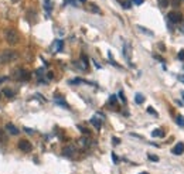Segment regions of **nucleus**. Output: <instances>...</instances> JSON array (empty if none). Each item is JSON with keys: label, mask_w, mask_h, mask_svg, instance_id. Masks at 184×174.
Returning a JSON list of instances; mask_svg holds the SVG:
<instances>
[{"label": "nucleus", "mask_w": 184, "mask_h": 174, "mask_svg": "<svg viewBox=\"0 0 184 174\" xmlns=\"http://www.w3.org/2000/svg\"><path fill=\"white\" fill-rule=\"evenodd\" d=\"M17 57H19L17 51H14V50H4V51L0 53V62L9 64V62H11V61L17 60Z\"/></svg>", "instance_id": "obj_1"}, {"label": "nucleus", "mask_w": 184, "mask_h": 174, "mask_svg": "<svg viewBox=\"0 0 184 174\" xmlns=\"http://www.w3.org/2000/svg\"><path fill=\"white\" fill-rule=\"evenodd\" d=\"M4 37H6L9 44H17V41H19V34L14 28H7L4 31Z\"/></svg>", "instance_id": "obj_2"}, {"label": "nucleus", "mask_w": 184, "mask_h": 174, "mask_svg": "<svg viewBox=\"0 0 184 174\" xmlns=\"http://www.w3.org/2000/svg\"><path fill=\"white\" fill-rule=\"evenodd\" d=\"M167 20L170 21L171 24H178L181 20H183V14L180 11H170L167 14Z\"/></svg>", "instance_id": "obj_3"}, {"label": "nucleus", "mask_w": 184, "mask_h": 174, "mask_svg": "<svg viewBox=\"0 0 184 174\" xmlns=\"http://www.w3.org/2000/svg\"><path fill=\"white\" fill-rule=\"evenodd\" d=\"M14 77H16L19 81H28L30 79V74H28L24 68H17V70L14 71Z\"/></svg>", "instance_id": "obj_4"}, {"label": "nucleus", "mask_w": 184, "mask_h": 174, "mask_svg": "<svg viewBox=\"0 0 184 174\" xmlns=\"http://www.w3.org/2000/svg\"><path fill=\"white\" fill-rule=\"evenodd\" d=\"M19 147H20V150L28 153V151H31V143L28 140H20L19 142Z\"/></svg>", "instance_id": "obj_5"}, {"label": "nucleus", "mask_w": 184, "mask_h": 174, "mask_svg": "<svg viewBox=\"0 0 184 174\" xmlns=\"http://www.w3.org/2000/svg\"><path fill=\"white\" fill-rule=\"evenodd\" d=\"M171 153H173V154H177V156L183 154V153H184V143H183V142H180V143L176 144V146L173 147V150H171Z\"/></svg>", "instance_id": "obj_6"}, {"label": "nucleus", "mask_w": 184, "mask_h": 174, "mask_svg": "<svg viewBox=\"0 0 184 174\" xmlns=\"http://www.w3.org/2000/svg\"><path fill=\"white\" fill-rule=\"evenodd\" d=\"M62 154L64 156H67V157H74V154H75V147H74V146H67V147L62 150Z\"/></svg>", "instance_id": "obj_7"}, {"label": "nucleus", "mask_w": 184, "mask_h": 174, "mask_svg": "<svg viewBox=\"0 0 184 174\" xmlns=\"http://www.w3.org/2000/svg\"><path fill=\"white\" fill-rule=\"evenodd\" d=\"M6 130L9 132L10 134H14V136H16V134H19V129H17L14 125H11V123H7L6 125Z\"/></svg>", "instance_id": "obj_8"}, {"label": "nucleus", "mask_w": 184, "mask_h": 174, "mask_svg": "<svg viewBox=\"0 0 184 174\" xmlns=\"http://www.w3.org/2000/svg\"><path fill=\"white\" fill-rule=\"evenodd\" d=\"M131 54H132V48L129 44H125L123 45V55L126 60H131Z\"/></svg>", "instance_id": "obj_9"}, {"label": "nucleus", "mask_w": 184, "mask_h": 174, "mask_svg": "<svg viewBox=\"0 0 184 174\" xmlns=\"http://www.w3.org/2000/svg\"><path fill=\"white\" fill-rule=\"evenodd\" d=\"M62 45L64 43L61 40H57V41H54V45H53V51L54 53H58V51L62 50Z\"/></svg>", "instance_id": "obj_10"}, {"label": "nucleus", "mask_w": 184, "mask_h": 174, "mask_svg": "<svg viewBox=\"0 0 184 174\" xmlns=\"http://www.w3.org/2000/svg\"><path fill=\"white\" fill-rule=\"evenodd\" d=\"M91 123L94 125L96 129H101V126H102V121H101L98 116H94V117H91Z\"/></svg>", "instance_id": "obj_11"}, {"label": "nucleus", "mask_w": 184, "mask_h": 174, "mask_svg": "<svg viewBox=\"0 0 184 174\" xmlns=\"http://www.w3.org/2000/svg\"><path fill=\"white\" fill-rule=\"evenodd\" d=\"M88 10H89L91 13H101V9L95 3H89V4H88Z\"/></svg>", "instance_id": "obj_12"}, {"label": "nucleus", "mask_w": 184, "mask_h": 174, "mask_svg": "<svg viewBox=\"0 0 184 174\" xmlns=\"http://www.w3.org/2000/svg\"><path fill=\"white\" fill-rule=\"evenodd\" d=\"M152 136L153 137H164V130L163 129H154L152 132Z\"/></svg>", "instance_id": "obj_13"}, {"label": "nucleus", "mask_w": 184, "mask_h": 174, "mask_svg": "<svg viewBox=\"0 0 184 174\" xmlns=\"http://www.w3.org/2000/svg\"><path fill=\"white\" fill-rule=\"evenodd\" d=\"M135 100H136V104H143V100H144V96L142 94H136L135 95Z\"/></svg>", "instance_id": "obj_14"}, {"label": "nucleus", "mask_w": 184, "mask_h": 174, "mask_svg": "<svg viewBox=\"0 0 184 174\" xmlns=\"http://www.w3.org/2000/svg\"><path fill=\"white\" fill-rule=\"evenodd\" d=\"M44 7H45V10L50 13L51 9H53V3H51V0H44Z\"/></svg>", "instance_id": "obj_15"}, {"label": "nucleus", "mask_w": 184, "mask_h": 174, "mask_svg": "<svg viewBox=\"0 0 184 174\" xmlns=\"http://www.w3.org/2000/svg\"><path fill=\"white\" fill-rule=\"evenodd\" d=\"M121 4H122L123 9H131L132 2H131V0H121Z\"/></svg>", "instance_id": "obj_16"}, {"label": "nucleus", "mask_w": 184, "mask_h": 174, "mask_svg": "<svg viewBox=\"0 0 184 174\" xmlns=\"http://www.w3.org/2000/svg\"><path fill=\"white\" fill-rule=\"evenodd\" d=\"M159 2V6L161 7V9H166V7L169 6V3H170V0H157Z\"/></svg>", "instance_id": "obj_17"}, {"label": "nucleus", "mask_w": 184, "mask_h": 174, "mask_svg": "<svg viewBox=\"0 0 184 174\" xmlns=\"http://www.w3.org/2000/svg\"><path fill=\"white\" fill-rule=\"evenodd\" d=\"M79 144H82V146H89L91 140L88 137H82V139H79Z\"/></svg>", "instance_id": "obj_18"}, {"label": "nucleus", "mask_w": 184, "mask_h": 174, "mask_svg": "<svg viewBox=\"0 0 184 174\" xmlns=\"http://www.w3.org/2000/svg\"><path fill=\"white\" fill-rule=\"evenodd\" d=\"M3 94H4V96H7V98H13V96H14L13 89H4Z\"/></svg>", "instance_id": "obj_19"}, {"label": "nucleus", "mask_w": 184, "mask_h": 174, "mask_svg": "<svg viewBox=\"0 0 184 174\" xmlns=\"http://www.w3.org/2000/svg\"><path fill=\"white\" fill-rule=\"evenodd\" d=\"M176 121H177L178 126L184 127V116H183V115H178V116H177V119H176Z\"/></svg>", "instance_id": "obj_20"}, {"label": "nucleus", "mask_w": 184, "mask_h": 174, "mask_svg": "<svg viewBox=\"0 0 184 174\" xmlns=\"http://www.w3.org/2000/svg\"><path fill=\"white\" fill-rule=\"evenodd\" d=\"M55 104H57V105H60V106L68 108V105L65 104V100H64V99H60V98H57V99H55Z\"/></svg>", "instance_id": "obj_21"}, {"label": "nucleus", "mask_w": 184, "mask_h": 174, "mask_svg": "<svg viewBox=\"0 0 184 174\" xmlns=\"http://www.w3.org/2000/svg\"><path fill=\"white\" fill-rule=\"evenodd\" d=\"M137 28H139V30H142V31H143V33H146L147 36H153V31H150V30H147V28H144V27L139 26V27H137Z\"/></svg>", "instance_id": "obj_22"}, {"label": "nucleus", "mask_w": 184, "mask_h": 174, "mask_svg": "<svg viewBox=\"0 0 184 174\" xmlns=\"http://www.w3.org/2000/svg\"><path fill=\"white\" fill-rule=\"evenodd\" d=\"M109 105H110V106H115V105H116V96H115V95H112V96H110Z\"/></svg>", "instance_id": "obj_23"}, {"label": "nucleus", "mask_w": 184, "mask_h": 174, "mask_svg": "<svg viewBox=\"0 0 184 174\" xmlns=\"http://www.w3.org/2000/svg\"><path fill=\"white\" fill-rule=\"evenodd\" d=\"M147 112H149L150 115H153V116H157V112L154 111V109H153L152 106H149V108H147Z\"/></svg>", "instance_id": "obj_24"}, {"label": "nucleus", "mask_w": 184, "mask_h": 174, "mask_svg": "<svg viewBox=\"0 0 184 174\" xmlns=\"http://www.w3.org/2000/svg\"><path fill=\"white\" fill-rule=\"evenodd\" d=\"M180 2H181V0H171L170 3L173 4L174 7H178V6H180Z\"/></svg>", "instance_id": "obj_25"}, {"label": "nucleus", "mask_w": 184, "mask_h": 174, "mask_svg": "<svg viewBox=\"0 0 184 174\" xmlns=\"http://www.w3.org/2000/svg\"><path fill=\"white\" fill-rule=\"evenodd\" d=\"M177 58H178V60H180V61H183V60H184V50H181L180 53H178Z\"/></svg>", "instance_id": "obj_26"}, {"label": "nucleus", "mask_w": 184, "mask_h": 174, "mask_svg": "<svg viewBox=\"0 0 184 174\" xmlns=\"http://www.w3.org/2000/svg\"><path fill=\"white\" fill-rule=\"evenodd\" d=\"M143 2H144V0H132V3L137 4V6H140V4H143Z\"/></svg>", "instance_id": "obj_27"}, {"label": "nucleus", "mask_w": 184, "mask_h": 174, "mask_svg": "<svg viewBox=\"0 0 184 174\" xmlns=\"http://www.w3.org/2000/svg\"><path fill=\"white\" fill-rule=\"evenodd\" d=\"M81 82H82V79H81V78H75L74 81H71V84H81Z\"/></svg>", "instance_id": "obj_28"}, {"label": "nucleus", "mask_w": 184, "mask_h": 174, "mask_svg": "<svg viewBox=\"0 0 184 174\" xmlns=\"http://www.w3.org/2000/svg\"><path fill=\"white\" fill-rule=\"evenodd\" d=\"M149 159H150L152 161H159V157H157V156H153V154H150V156H149Z\"/></svg>", "instance_id": "obj_29"}, {"label": "nucleus", "mask_w": 184, "mask_h": 174, "mask_svg": "<svg viewBox=\"0 0 184 174\" xmlns=\"http://www.w3.org/2000/svg\"><path fill=\"white\" fill-rule=\"evenodd\" d=\"M178 30H180V33L184 34V21H183V23H180V27H178Z\"/></svg>", "instance_id": "obj_30"}, {"label": "nucleus", "mask_w": 184, "mask_h": 174, "mask_svg": "<svg viewBox=\"0 0 184 174\" xmlns=\"http://www.w3.org/2000/svg\"><path fill=\"white\" fill-rule=\"evenodd\" d=\"M119 96H121V99L123 100V102H126V98H125V95H123V92H119Z\"/></svg>", "instance_id": "obj_31"}, {"label": "nucleus", "mask_w": 184, "mask_h": 174, "mask_svg": "<svg viewBox=\"0 0 184 174\" xmlns=\"http://www.w3.org/2000/svg\"><path fill=\"white\" fill-rule=\"evenodd\" d=\"M112 159H113V163H118V157L115 153H112Z\"/></svg>", "instance_id": "obj_32"}, {"label": "nucleus", "mask_w": 184, "mask_h": 174, "mask_svg": "<svg viewBox=\"0 0 184 174\" xmlns=\"http://www.w3.org/2000/svg\"><path fill=\"white\" fill-rule=\"evenodd\" d=\"M47 78H48V79H53V78H54V74H53V72H48V74H47Z\"/></svg>", "instance_id": "obj_33"}, {"label": "nucleus", "mask_w": 184, "mask_h": 174, "mask_svg": "<svg viewBox=\"0 0 184 174\" xmlns=\"http://www.w3.org/2000/svg\"><path fill=\"white\" fill-rule=\"evenodd\" d=\"M7 79H9L7 77H2V78H0V84H3L4 81H7Z\"/></svg>", "instance_id": "obj_34"}, {"label": "nucleus", "mask_w": 184, "mask_h": 174, "mask_svg": "<svg viewBox=\"0 0 184 174\" xmlns=\"http://www.w3.org/2000/svg\"><path fill=\"white\" fill-rule=\"evenodd\" d=\"M26 132H27V133H33V130H31V129H28V127H26Z\"/></svg>", "instance_id": "obj_35"}, {"label": "nucleus", "mask_w": 184, "mask_h": 174, "mask_svg": "<svg viewBox=\"0 0 184 174\" xmlns=\"http://www.w3.org/2000/svg\"><path fill=\"white\" fill-rule=\"evenodd\" d=\"M94 64H95V67H96V68H101V65L96 62V61H94Z\"/></svg>", "instance_id": "obj_36"}, {"label": "nucleus", "mask_w": 184, "mask_h": 174, "mask_svg": "<svg viewBox=\"0 0 184 174\" xmlns=\"http://www.w3.org/2000/svg\"><path fill=\"white\" fill-rule=\"evenodd\" d=\"M178 79H180L181 82H183V84H184V77H178Z\"/></svg>", "instance_id": "obj_37"}, {"label": "nucleus", "mask_w": 184, "mask_h": 174, "mask_svg": "<svg viewBox=\"0 0 184 174\" xmlns=\"http://www.w3.org/2000/svg\"><path fill=\"white\" fill-rule=\"evenodd\" d=\"M181 96H183V100H184V91H183V92H181Z\"/></svg>", "instance_id": "obj_38"}, {"label": "nucleus", "mask_w": 184, "mask_h": 174, "mask_svg": "<svg viewBox=\"0 0 184 174\" xmlns=\"http://www.w3.org/2000/svg\"><path fill=\"white\" fill-rule=\"evenodd\" d=\"M79 2H81V3H85V2H87V0H79Z\"/></svg>", "instance_id": "obj_39"}, {"label": "nucleus", "mask_w": 184, "mask_h": 174, "mask_svg": "<svg viewBox=\"0 0 184 174\" xmlns=\"http://www.w3.org/2000/svg\"><path fill=\"white\" fill-rule=\"evenodd\" d=\"M140 174H147V173H140Z\"/></svg>", "instance_id": "obj_40"}, {"label": "nucleus", "mask_w": 184, "mask_h": 174, "mask_svg": "<svg viewBox=\"0 0 184 174\" xmlns=\"http://www.w3.org/2000/svg\"><path fill=\"white\" fill-rule=\"evenodd\" d=\"M0 136H2V132H0Z\"/></svg>", "instance_id": "obj_41"}]
</instances>
